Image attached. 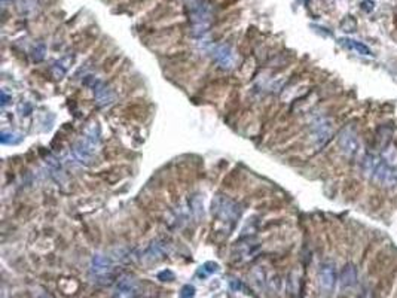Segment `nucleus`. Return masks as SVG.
<instances>
[{
	"label": "nucleus",
	"mask_w": 397,
	"mask_h": 298,
	"mask_svg": "<svg viewBox=\"0 0 397 298\" xmlns=\"http://www.w3.org/2000/svg\"><path fill=\"white\" fill-rule=\"evenodd\" d=\"M100 145V131L97 125H91L80 140H78L73 146V155L80 164H91L94 155L97 152V148Z\"/></svg>",
	"instance_id": "nucleus-1"
},
{
	"label": "nucleus",
	"mask_w": 397,
	"mask_h": 298,
	"mask_svg": "<svg viewBox=\"0 0 397 298\" xmlns=\"http://www.w3.org/2000/svg\"><path fill=\"white\" fill-rule=\"evenodd\" d=\"M363 169L368 175H371L375 180L385 183V185H396L397 183V170L391 169L387 163L376 157H366L363 161Z\"/></svg>",
	"instance_id": "nucleus-2"
},
{
	"label": "nucleus",
	"mask_w": 397,
	"mask_h": 298,
	"mask_svg": "<svg viewBox=\"0 0 397 298\" xmlns=\"http://www.w3.org/2000/svg\"><path fill=\"white\" fill-rule=\"evenodd\" d=\"M212 17H213L212 6H210V3L206 2V0H200V2L192 5L190 18L193 23L195 34H203L207 31V29L210 27V23H212Z\"/></svg>",
	"instance_id": "nucleus-3"
},
{
	"label": "nucleus",
	"mask_w": 397,
	"mask_h": 298,
	"mask_svg": "<svg viewBox=\"0 0 397 298\" xmlns=\"http://www.w3.org/2000/svg\"><path fill=\"white\" fill-rule=\"evenodd\" d=\"M138 289H140L138 280L131 274H125L116 282L112 292V298H137Z\"/></svg>",
	"instance_id": "nucleus-4"
},
{
	"label": "nucleus",
	"mask_w": 397,
	"mask_h": 298,
	"mask_svg": "<svg viewBox=\"0 0 397 298\" xmlns=\"http://www.w3.org/2000/svg\"><path fill=\"white\" fill-rule=\"evenodd\" d=\"M213 213L223 221H231L238 216V206L231 198L219 195L213 202Z\"/></svg>",
	"instance_id": "nucleus-5"
},
{
	"label": "nucleus",
	"mask_w": 397,
	"mask_h": 298,
	"mask_svg": "<svg viewBox=\"0 0 397 298\" xmlns=\"http://www.w3.org/2000/svg\"><path fill=\"white\" fill-rule=\"evenodd\" d=\"M212 57L223 70L232 69L235 66V61H237L234 49L229 45H217V46H214L212 49Z\"/></svg>",
	"instance_id": "nucleus-6"
},
{
	"label": "nucleus",
	"mask_w": 397,
	"mask_h": 298,
	"mask_svg": "<svg viewBox=\"0 0 397 298\" xmlns=\"http://www.w3.org/2000/svg\"><path fill=\"white\" fill-rule=\"evenodd\" d=\"M339 148H341V151L345 154V155H348V157H354L359 154L360 151V140L357 137V134L351 130H344L341 134H339Z\"/></svg>",
	"instance_id": "nucleus-7"
},
{
	"label": "nucleus",
	"mask_w": 397,
	"mask_h": 298,
	"mask_svg": "<svg viewBox=\"0 0 397 298\" xmlns=\"http://www.w3.org/2000/svg\"><path fill=\"white\" fill-rule=\"evenodd\" d=\"M167 252H168V243L165 240H154L144 249L141 260L146 263H155L162 260Z\"/></svg>",
	"instance_id": "nucleus-8"
},
{
	"label": "nucleus",
	"mask_w": 397,
	"mask_h": 298,
	"mask_svg": "<svg viewBox=\"0 0 397 298\" xmlns=\"http://www.w3.org/2000/svg\"><path fill=\"white\" fill-rule=\"evenodd\" d=\"M91 79H92V82H91L89 85H91V88H92V91H94L97 105H98V106H107V105H110V103L115 100V94H113V91H112L107 85H105V82L98 81V79H95V78H91Z\"/></svg>",
	"instance_id": "nucleus-9"
},
{
	"label": "nucleus",
	"mask_w": 397,
	"mask_h": 298,
	"mask_svg": "<svg viewBox=\"0 0 397 298\" xmlns=\"http://www.w3.org/2000/svg\"><path fill=\"white\" fill-rule=\"evenodd\" d=\"M113 268V263L112 258L103 254H95L91 258V264H89V273L95 277H105L110 270Z\"/></svg>",
	"instance_id": "nucleus-10"
},
{
	"label": "nucleus",
	"mask_w": 397,
	"mask_h": 298,
	"mask_svg": "<svg viewBox=\"0 0 397 298\" xmlns=\"http://www.w3.org/2000/svg\"><path fill=\"white\" fill-rule=\"evenodd\" d=\"M318 283L324 292H330L336 283V268L333 263H323L318 271Z\"/></svg>",
	"instance_id": "nucleus-11"
},
{
	"label": "nucleus",
	"mask_w": 397,
	"mask_h": 298,
	"mask_svg": "<svg viewBox=\"0 0 397 298\" xmlns=\"http://www.w3.org/2000/svg\"><path fill=\"white\" fill-rule=\"evenodd\" d=\"M339 282H341V286L344 289H348V288H353L356 283H357V270L353 264H346L342 271H341V277H339Z\"/></svg>",
	"instance_id": "nucleus-12"
},
{
	"label": "nucleus",
	"mask_w": 397,
	"mask_h": 298,
	"mask_svg": "<svg viewBox=\"0 0 397 298\" xmlns=\"http://www.w3.org/2000/svg\"><path fill=\"white\" fill-rule=\"evenodd\" d=\"M189 208H190V212H192L195 219L200 221L204 216V202H203L200 194H193L189 198Z\"/></svg>",
	"instance_id": "nucleus-13"
},
{
	"label": "nucleus",
	"mask_w": 397,
	"mask_h": 298,
	"mask_svg": "<svg viewBox=\"0 0 397 298\" xmlns=\"http://www.w3.org/2000/svg\"><path fill=\"white\" fill-rule=\"evenodd\" d=\"M339 42H341V45H344V46H346V48L353 49V51H356L357 54H362V56H372L371 49H369L365 43H362V42H357V40L348 39V37H342V39H339Z\"/></svg>",
	"instance_id": "nucleus-14"
},
{
	"label": "nucleus",
	"mask_w": 397,
	"mask_h": 298,
	"mask_svg": "<svg viewBox=\"0 0 397 298\" xmlns=\"http://www.w3.org/2000/svg\"><path fill=\"white\" fill-rule=\"evenodd\" d=\"M17 6H18V11L23 14V15H34L39 9V2L37 0H17Z\"/></svg>",
	"instance_id": "nucleus-15"
},
{
	"label": "nucleus",
	"mask_w": 397,
	"mask_h": 298,
	"mask_svg": "<svg viewBox=\"0 0 397 298\" xmlns=\"http://www.w3.org/2000/svg\"><path fill=\"white\" fill-rule=\"evenodd\" d=\"M219 268H220V267H219L217 263H214V261H207V263H204L200 268H198L196 276H198V277H201V279H206V277H209V276L217 273Z\"/></svg>",
	"instance_id": "nucleus-16"
},
{
	"label": "nucleus",
	"mask_w": 397,
	"mask_h": 298,
	"mask_svg": "<svg viewBox=\"0 0 397 298\" xmlns=\"http://www.w3.org/2000/svg\"><path fill=\"white\" fill-rule=\"evenodd\" d=\"M316 140L318 145H323L329 140V136H330V125L329 122H321V124H317L316 127Z\"/></svg>",
	"instance_id": "nucleus-17"
},
{
	"label": "nucleus",
	"mask_w": 397,
	"mask_h": 298,
	"mask_svg": "<svg viewBox=\"0 0 397 298\" xmlns=\"http://www.w3.org/2000/svg\"><path fill=\"white\" fill-rule=\"evenodd\" d=\"M69 64H70V59H66V60H61V61H57L53 67V73L55 78H63L67 70H69Z\"/></svg>",
	"instance_id": "nucleus-18"
},
{
	"label": "nucleus",
	"mask_w": 397,
	"mask_h": 298,
	"mask_svg": "<svg viewBox=\"0 0 397 298\" xmlns=\"http://www.w3.org/2000/svg\"><path fill=\"white\" fill-rule=\"evenodd\" d=\"M45 54H46V46H45V43H42V42L36 43L34 48H33V51H31L33 60H34V61H42V60L45 59Z\"/></svg>",
	"instance_id": "nucleus-19"
},
{
	"label": "nucleus",
	"mask_w": 397,
	"mask_h": 298,
	"mask_svg": "<svg viewBox=\"0 0 397 298\" xmlns=\"http://www.w3.org/2000/svg\"><path fill=\"white\" fill-rule=\"evenodd\" d=\"M195 292L196 289L193 285H185L179 292V298H195Z\"/></svg>",
	"instance_id": "nucleus-20"
},
{
	"label": "nucleus",
	"mask_w": 397,
	"mask_h": 298,
	"mask_svg": "<svg viewBox=\"0 0 397 298\" xmlns=\"http://www.w3.org/2000/svg\"><path fill=\"white\" fill-rule=\"evenodd\" d=\"M2 142L3 143H20L21 142V136L15 134V133H2Z\"/></svg>",
	"instance_id": "nucleus-21"
},
{
	"label": "nucleus",
	"mask_w": 397,
	"mask_h": 298,
	"mask_svg": "<svg viewBox=\"0 0 397 298\" xmlns=\"http://www.w3.org/2000/svg\"><path fill=\"white\" fill-rule=\"evenodd\" d=\"M174 273L171 271V270H164V271H161L159 274H158V279L159 280H162V282H171V280H174Z\"/></svg>",
	"instance_id": "nucleus-22"
},
{
	"label": "nucleus",
	"mask_w": 397,
	"mask_h": 298,
	"mask_svg": "<svg viewBox=\"0 0 397 298\" xmlns=\"http://www.w3.org/2000/svg\"><path fill=\"white\" fill-rule=\"evenodd\" d=\"M362 8L366 11V12H371L373 9V2L372 0H365V2L362 3Z\"/></svg>",
	"instance_id": "nucleus-23"
},
{
	"label": "nucleus",
	"mask_w": 397,
	"mask_h": 298,
	"mask_svg": "<svg viewBox=\"0 0 397 298\" xmlns=\"http://www.w3.org/2000/svg\"><path fill=\"white\" fill-rule=\"evenodd\" d=\"M8 100H9V95H8L6 91L3 89V91H2V106H3V108L8 105Z\"/></svg>",
	"instance_id": "nucleus-24"
},
{
	"label": "nucleus",
	"mask_w": 397,
	"mask_h": 298,
	"mask_svg": "<svg viewBox=\"0 0 397 298\" xmlns=\"http://www.w3.org/2000/svg\"><path fill=\"white\" fill-rule=\"evenodd\" d=\"M231 285H232V288H234V289H238V288L241 286V283H239V282H234V280L231 282Z\"/></svg>",
	"instance_id": "nucleus-25"
},
{
	"label": "nucleus",
	"mask_w": 397,
	"mask_h": 298,
	"mask_svg": "<svg viewBox=\"0 0 397 298\" xmlns=\"http://www.w3.org/2000/svg\"><path fill=\"white\" fill-rule=\"evenodd\" d=\"M2 2H3V5H5V3H6V0H2Z\"/></svg>",
	"instance_id": "nucleus-26"
}]
</instances>
